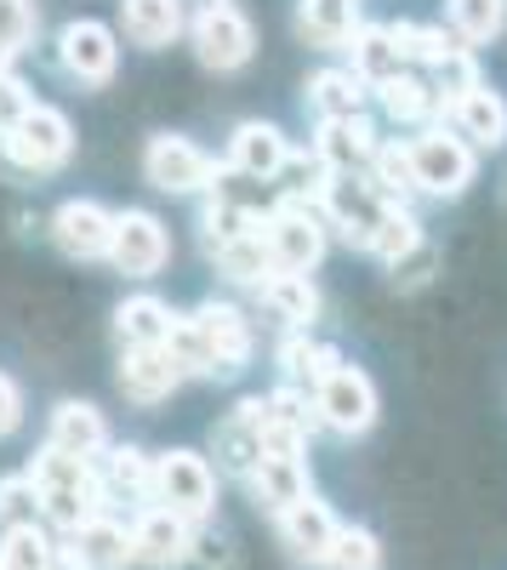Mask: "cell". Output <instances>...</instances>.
<instances>
[{"label":"cell","mask_w":507,"mask_h":570,"mask_svg":"<svg viewBox=\"0 0 507 570\" xmlns=\"http://www.w3.org/2000/svg\"><path fill=\"white\" fill-rule=\"evenodd\" d=\"M246 485H251V497H257L274 519H280L286 508H297V502L314 497V473H308V456H262Z\"/></svg>","instance_id":"7402d4cb"},{"label":"cell","mask_w":507,"mask_h":570,"mask_svg":"<svg viewBox=\"0 0 507 570\" xmlns=\"http://www.w3.org/2000/svg\"><path fill=\"white\" fill-rule=\"evenodd\" d=\"M394 29V40H399V52H405V63H422L428 75L450 58V52H463V46H456V29H439V23H388Z\"/></svg>","instance_id":"d590c367"},{"label":"cell","mask_w":507,"mask_h":570,"mask_svg":"<svg viewBox=\"0 0 507 570\" xmlns=\"http://www.w3.org/2000/svg\"><path fill=\"white\" fill-rule=\"evenodd\" d=\"M131 542H137V564H149V570H177V564L195 559V525L177 519V513H166V508L137 513Z\"/></svg>","instance_id":"2e32d148"},{"label":"cell","mask_w":507,"mask_h":570,"mask_svg":"<svg viewBox=\"0 0 507 570\" xmlns=\"http://www.w3.org/2000/svg\"><path fill=\"white\" fill-rule=\"evenodd\" d=\"M326 570H382V542L365 531V525H342Z\"/></svg>","instance_id":"60d3db41"},{"label":"cell","mask_w":507,"mask_h":570,"mask_svg":"<svg viewBox=\"0 0 507 570\" xmlns=\"http://www.w3.org/2000/svg\"><path fill=\"white\" fill-rule=\"evenodd\" d=\"M195 325H200V337L211 343V354H217V371L222 376H240L246 365H251V354H257V331H251V320H246V308H235V303H200L195 308Z\"/></svg>","instance_id":"5bb4252c"},{"label":"cell","mask_w":507,"mask_h":570,"mask_svg":"<svg viewBox=\"0 0 507 570\" xmlns=\"http://www.w3.org/2000/svg\"><path fill=\"white\" fill-rule=\"evenodd\" d=\"M211 257H217V268L228 279L251 285V292H262V285L280 274V268H274V257H268V234H235V240H217Z\"/></svg>","instance_id":"4dcf8cb0"},{"label":"cell","mask_w":507,"mask_h":570,"mask_svg":"<svg viewBox=\"0 0 507 570\" xmlns=\"http://www.w3.org/2000/svg\"><path fill=\"white\" fill-rule=\"evenodd\" d=\"M262 428H280V434L314 440V428H326V422H319V405H314V394H308V389L280 383L274 394H262Z\"/></svg>","instance_id":"e575fe53"},{"label":"cell","mask_w":507,"mask_h":570,"mask_svg":"<svg viewBox=\"0 0 507 570\" xmlns=\"http://www.w3.org/2000/svg\"><path fill=\"white\" fill-rule=\"evenodd\" d=\"M171 325H177V314H171V303H160L155 292H137V297H126V303L115 308V337H120V348H166Z\"/></svg>","instance_id":"4316f807"},{"label":"cell","mask_w":507,"mask_h":570,"mask_svg":"<svg viewBox=\"0 0 507 570\" xmlns=\"http://www.w3.org/2000/svg\"><path fill=\"white\" fill-rule=\"evenodd\" d=\"M98 480H103V502H155V456L137 445H109Z\"/></svg>","instance_id":"d4e9b609"},{"label":"cell","mask_w":507,"mask_h":570,"mask_svg":"<svg viewBox=\"0 0 507 570\" xmlns=\"http://www.w3.org/2000/svg\"><path fill=\"white\" fill-rule=\"evenodd\" d=\"M46 445L63 451V456H86V462H98L109 451V422L98 405H86V400H63L52 411V434H46Z\"/></svg>","instance_id":"44dd1931"},{"label":"cell","mask_w":507,"mask_h":570,"mask_svg":"<svg viewBox=\"0 0 507 570\" xmlns=\"http://www.w3.org/2000/svg\"><path fill=\"white\" fill-rule=\"evenodd\" d=\"M34 40V0H0V46L18 58Z\"/></svg>","instance_id":"7bdbcfd3"},{"label":"cell","mask_w":507,"mask_h":570,"mask_svg":"<svg viewBox=\"0 0 507 570\" xmlns=\"http://www.w3.org/2000/svg\"><path fill=\"white\" fill-rule=\"evenodd\" d=\"M428 86H434V98L450 109V104H463L468 91H474V86H485V80H479V63H474V52L463 46V52H450V58L434 69V80H428Z\"/></svg>","instance_id":"ab89813d"},{"label":"cell","mask_w":507,"mask_h":570,"mask_svg":"<svg viewBox=\"0 0 507 570\" xmlns=\"http://www.w3.org/2000/svg\"><path fill=\"white\" fill-rule=\"evenodd\" d=\"M189 46H195V58L206 69L235 75L257 52V29H251L240 0H200V12L189 18Z\"/></svg>","instance_id":"7a4b0ae2"},{"label":"cell","mask_w":507,"mask_h":570,"mask_svg":"<svg viewBox=\"0 0 507 570\" xmlns=\"http://www.w3.org/2000/svg\"><path fill=\"white\" fill-rule=\"evenodd\" d=\"M297 29L308 46H326V52H348L359 23V0H297Z\"/></svg>","instance_id":"cb8c5ba5"},{"label":"cell","mask_w":507,"mask_h":570,"mask_svg":"<svg viewBox=\"0 0 507 570\" xmlns=\"http://www.w3.org/2000/svg\"><path fill=\"white\" fill-rule=\"evenodd\" d=\"M52 240H58V252L74 257V263H98V257H109V246H115V212L98 206V200H63V206L52 212Z\"/></svg>","instance_id":"4fadbf2b"},{"label":"cell","mask_w":507,"mask_h":570,"mask_svg":"<svg viewBox=\"0 0 507 570\" xmlns=\"http://www.w3.org/2000/svg\"><path fill=\"white\" fill-rule=\"evenodd\" d=\"M377 98H382V109L394 115V120H405V126H434L439 115H445V104L434 98V86L410 69V75H399V80H388V86H377Z\"/></svg>","instance_id":"836d02e7"},{"label":"cell","mask_w":507,"mask_h":570,"mask_svg":"<svg viewBox=\"0 0 507 570\" xmlns=\"http://www.w3.org/2000/svg\"><path fill=\"white\" fill-rule=\"evenodd\" d=\"M262 303L274 308V320H280L286 331H308L319 320V285L308 274H274L262 285Z\"/></svg>","instance_id":"1f68e13d"},{"label":"cell","mask_w":507,"mask_h":570,"mask_svg":"<svg viewBox=\"0 0 507 570\" xmlns=\"http://www.w3.org/2000/svg\"><path fill=\"white\" fill-rule=\"evenodd\" d=\"M0 149H7V160H12L18 171L46 177V171L69 166V155H74V126H69V115L52 109V104H29V109L7 126Z\"/></svg>","instance_id":"3957f363"},{"label":"cell","mask_w":507,"mask_h":570,"mask_svg":"<svg viewBox=\"0 0 507 570\" xmlns=\"http://www.w3.org/2000/svg\"><path fill=\"white\" fill-rule=\"evenodd\" d=\"M155 508L206 525L217 513V468L200 451H160L155 456Z\"/></svg>","instance_id":"277c9868"},{"label":"cell","mask_w":507,"mask_h":570,"mask_svg":"<svg viewBox=\"0 0 507 570\" xmlns=\"http://www.w3.org/2000/svg\"><path fill=\"white\" fill-rule=\"evenodd\" d=\"M58 564H63V570H126V564H137L131 525H120L115 513H91L86 525L63 531Z\"/></svg>","instance_id":"9c48e42d"},{"label":"cell","mask_w":507,"mask_h":570,"mask_svg":"<svg viewBox=\"0 0 507 570\" xmlns=\"http://www.w3.org/2000/svg\"><path fill=\"white\" fill-rule=\"evenodd\" d=\"M171 257V234L155 212H115V246H109V263L126 274V279H149L160 274Z\"/></svg>","instance_id":"7c38bea8"},{"label":"cell","mask_w":507,"mask_h":570,"mask_svg":"<svg viewBox=\"0 0 507 570\" xmlns=\"http://www.w3.org/2000/svg\"><path fill=\"white\" fill-rule=\"evenodd\" d=\"M354 75L365 80V86H388V80H399V75H410V63H405V52H399V40H394V29L388 23H365L359 35H354Z\"/></svg>","instance_id":"83f0119b"},{"label":"cell","mask_w":507,"mask_h":570,"mask_svg":"<svg viewBox=\"0 0 507 570\" xmlns=\"http://www.w3.org/2000/svg\"><path fill=\"white\" fill-rule=\"evenodd\" d=\"M388 200L377 195V183L365 177V171H337L331 188H326V200H319V217H326V228H337L348 246L359 252H371L377 240V228L388 223Z\"/></svg>","instance_id":"52a82bcc"},{"label":"cell","mask_w":507,"mask_h":570,"mask_svg":"<svg viewBox=\"0 0 507 570\" xmlns=\"http://www.w3.org/2000/svg\"><path fill=\"white\" fill-rule=\"evenodd\" d=\"M23 473H29V485L40 497V519H52L58 531H74L91 513H103V480L86 456H63V451L46 445Z\"/></svg>","instance_id":"6da1fadb"},{"label":"cell","mask_w":507,"mask_h":570,"mask_svg":"<svg viewBox=\"0 0 507 570\" xmlns=\"http://www.w3.org/2000/svg\"><path fill=\"white\" fill-rule=\"evenodd\" d=\"M377 126L354 115V120H319V137H314V155L326 160L331 171H365L377 155Z\"/></svg>","instance_id":"603a6c76"},{"label":"cell","mask_w":507,"mask_h":570,"mask_svg":"<svg viewBox=\"0 0 507 570\" xmlns=\"http://www.w3.org/2000/svg\"><path fill=\"white\" fill-rule=\"evenodd\" d=\"M18 428H23V389L12 383L7 371H0V440L18 434Z\"/></svg>","instance_id":"f6af8a7d"},{"label":"cell","mask_w":507,"mask_h":570,"mask_svg":"<svg viewBox=\"0 0 507 570\" xmlns=\"http://www.w3.org/2000/svg\"><path fill=\"white\" fill-rule=\"evenodd\" d=\"M143 177L160 195H211L222 183V166L200 149V142L177 137V131H155L149 149H143Z\"/></svg>","instance_id":"8992f818"},{"label":"cell","mask_w":507,"mask_h":570,"mask_svg":"<svg viewBox=\"0 0 507 570\" xmlns=\"http://www.w3.org/2000/svg\"><path fill=\"white\" fill-rule=\"evenodd\" d=\"M365 177L377 183V195L388 206H405L410 195H422V188H417V166H410V142H394V137L377 142V155H371V166H365Z\"/></svg>","instance_id":"d6a6232c"},{"label":"cell","mask_w":507,"mask_h":570,"mask_svg":"<svg viewBox=\"0 0 507 570\" xmlns=\"http://www.w3.org/2000/svg\"><path fill=\"white\" fill-rule=\"evenodd\" d=\"M211 451H217V468L222 473L251 480L257 462H262V394L257 400H240L235 416L211 428Z\"/></svg>","instance_id":"e0dca14e"},{"label":"cell","mask_w":507,"mask_h":570,"mask_svg":"<svg viewBox=\"0 0 507 570\" xmlns=\"http://www.w3.org/2000/svg\"><path fill=\"white\" fill-rule=\"evenodd\" d=\"M18 525H40V497L29 485V473L0 480V531H18Z\"/></svg>","instance_id":"b9f144b4"},{"label":"cell","mask_w":507,"mask_h":570,"mask_svg":"<svg viewBox=\"0 0 507 570\" xmlns=\"http://www.w3.org/2000/svg\"><path fill=\"white\" fill-rule=\"evenodd\" d=\"M410 166H417V188L434 200H456V195H468V183L479 171V149L474 142H463L456 131L445 126H428L410 137Z\"/></svg>","instance_id":"5b68a950"},{"label":"cell","mask_w":507,"mask_h":570,"mask_svg":"<svg viewBox=\"0 0 507 570\" xmlns=\"http://www.w3.org/2000/svg\"><path fill=\"white\" fill-rule=\"evenodd\" d=\"M365 98H371V86L354 69H319L308 80V104L319 120H354V115H365Z\"/></svg>","instance_id":"f546056e"},{"label":"cell","mask_w":507,"mask_h":570,"mask_svg":"<svg viewBox=\"0 0 507 570\" xmlns=\"http://www.w3.org/2000/svg\"><path fill=\"white\" fill-rule=\"evenodd\" d=\"M314 405H319V422H326L331 434H342V440L365 434V428L377 422V411H382L377 405V383L359 365H348V360L314 389Z\"/></svg>","instance_id":"ba28073f"},{"label":"cell","mask_w":507,"mask_h":570,"mask_svg":"<svg viewBox=\"0 0 507 570\" xmlns=\"http://www.w3.org/2000/svg\"><path fill=\"white\" fill-rule=\"evenodd\" d=\"M166 354L177 360V371H182V376H222V371H217L211 343L200 337V325H195V314H177L171 337H166Z\"/></svg>","instance_id":"74e56055"},{"label":"cell","mask_w":507,"mask_h":570,"mask_svg":"<svg viewBox=\"0 0 507 570\" xmlns=\"http://www.w3.org/2000/svg\"><path fill=\"white\" fill-rule=\"evenodd\" d=\"M120 29L131 46L160 52V46H171L189 29V18H182V0H120Z\"/></svg>","instance_id":"484cf974"},{"label":"cell","mask_w":507,"mask_h":570,"mask_svg":"<svg viewBox=\"0 0 507 570\" xmlns=\"http://www.w3.org/2000/svg\"><path fill=\"white\" fill-rule=\"evenodd\" d=\"M410 252H422V223L410 217L405 206H394V212H388V223L377 228V240H371V257H377V263H388V268H399Z\"/></svg>","instance_id":"f35d334b"},{"label":"cell","mask_w":507,"mask_h":570,"mask_svg":"<svg viewBox=\"0 0 507 570\" xmlns=\"http://www.w3.org/2000/svg\"><path fill=\"white\" fill-rule=\"evenodd\" d=\"M291 160V137L274 120H240L228 137V171H240L251 183H274Z\"/></svg>","instance_id":"9a60e30c"},{"label":"cell","mask_w":507,"mask_h":570,"mask_svg":"<svg viewBox=\"0 0 507 570\" xmlns=\"http://www.w3.org/2000/svg\"><path fill=\"white\" fill-rule=\"evenodd\" d=\"M115 383L131 405H160L171 400L189 376L177 371V360L166 348H120V371H115Z\"/></svg>","instance_id":"d6986e66"},{"label":"cell","mask_w":507,"mask_h":570,"mask_svg":"<svg viewBox=\"0 0 507 570\" xmlns=\"http://www.w3.org/2000/svg\"><path fill=\"white\" fill-rule=\"evenodd\" d=\"M337 537H342V525H337V513L319 502V497H308V502H297V508L280 513V542H286V553L297 564H319V570H326Z\"/></svg>","instance_id":"ac0fdd59"},{"label":"cell","mask_w":507,"mask_h":570,"mask_svg":"<svg viewBox=\"0 0 507 570\" xmlns=\"http://www.w3.org/2000/svg\"><path fill=\"white\" fill-rule=\"evenodd\" d=\"M34 98H29V86L18 80V75H0V137H7V126L29 109Z\"/></svg>","instance_id":"ee69618b"},{"label":"cell","mask_w":507,"mask_h":570,"mask_svg":"<svg viewBox=\"0 0 507 570\" xmlns=\"http://www.w3.org/2000/svg\"><path fill=\"white\" fill-rule=\"evenodd\" d=\"M58 63H63L80 86H109L115 69H120V40H115V29L98 23V18H74V23H63V35H58Z\"/></svg>","instance_id":"8fae6325"},{"label":"cell","mask_w":507,"mask_h":570,"mask_svg":"<svg viewBox=\"0 0 507 570\" xmlns=\"http://www.w3.org/2000/svg\"><path fill=\"white\" fill-rule=\"evenodd\" d=\"M450 29L463 46H485L507 29V0H450Z\"/></svg>","instance_id":"8d00e7d4"},{"label":"cell","mask_w":507,"mask_h":570,"mask_svg":"<svg viewBox=\"0 0 507 570\" xmlns=\"http://www.w3.org/2000/svg\"><path fill=\"white\" fill-rule=\"evenodd\" d=\"M274 360H280V371H286L291 389H319V383H326V376L342 365V354L326 348V343H314L308 331H286L280 348H274Z\"/></svg>","instance_id":"f1b7e54d"},{"label":"cell","mask_w":507,"mask_h":570,"mask_svg":"<svg viewBox=\"0 0 507 570\" xmlns=\"http://www.w3.org/2000/svg\"><path fill=\"white\" fill-rule=\"evenodd\" d=\"M268 257L280 274H308L326 257V217L308 206H274L268 212Z\"/></svg>","instance_id":"30bf717a"},{"label":"cell","mask_w":507,"mask_h":570,"mask_svg":"<svg viewBox=\"0 0 507 570\" xmlns=\"http://www.w3.org/2000/svg\"><path fill=\"white\" fill-rule=\"evenodd\" d=\"M445 120L463 142H474V149H501L507 142V98L496 86H474L463 104L445 109Z\"/></svg>","instance_id":"ffe728a7"}]
</instances>
